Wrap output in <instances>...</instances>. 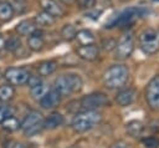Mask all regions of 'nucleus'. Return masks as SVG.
Wrapping results in <instances>:
<instances>
[{
  "label": "nucleus",
  "mask_w": 159,
  "mask_h": 148,
  "mask_svg": "<svg viewBox=\"0 0 159 148\" xmlns=\"http://www.w3.org/2000/svg\"><path fill=\"white\" fill-rule=\"evenodd\" d=\"M109 148H130V146L124 141H117V142L112 143Z\"/></svg>",
  "instance_id": "nucleus-30"
},
{
  "label": "nucleus",
  "mask_w": 159,
  "mask_h": 148,
  "mask_svg": "<svg viewBox=\"0 0 159 148\" xmlns=\"http://www.w3.org/2000/svg\"><path fill=\"white\" fill-rule=\"evenodd\" d=\"M14 114V109H12V107H10V106H0V123L4 121V119H6L7 117H10V116H12Z\"/></svg>",
  "instance_id": "nucleus-28"
},
{
  "label": "nucleus",
  "mask_w": 159,
  "mask_h": 148,
  "mask_svg": "<svg viewBox=\"0 0 159 148\" xmlns=\"http://www.w3.org/2000/svg\"><path fill=\"white\" fill-rule=\"evenodd\" d=\"M77 55L80 58L84 60V61H93L98 57L99 50L94 44H89V45H81L77 47L76 50Z\"/></svg>",
  "instance_id": "nucleus-13"
},
{
  "label": "nucleus",
  "mask_w": 159,
  "mask_h": 148,
  "mask_svg": "<svg viewBox=\"0 0 159 148\" xmlns=\"http://www.w3.org/2000/svg\"><path fill=\"white\" fill-rule=\"evenodd\" d=\"M135 97H137V92L134 88H119V91L117 92L116 95V102L118 106L120 107H127V106H130L134 101H135Z\"/></svg>",
  "instance_id": "nucleus-12"
},
{
  "label": "nucleus",
  "mask_w": 159,
  "mask_h": 148,
  "mask_svg": "<svg viewBox=\"0 0 159 148\" xmlns=\"http://www.w3.org/2000/svg\"><path fill=\"white\" fill-rule=\"evenodd\" d=\"M1 127H2L5 131H7V132H15V131L20 129V122H19V119L12 114V116L7 117L6 119H4V121L1 122Z\"/></svg>",
  "instance_id": "nucleus-24"
},
{
  "label": "nucleus",
  "mask_w": 159,
  "mask_h": 148,
  "mask_svg": "<svg viewBox=\"0 0 159 148\" xmlns=\"http://www.w3.org/2000/svg\"><path fill=\"white\" fill-rule=\"evenodd\" d=\"M1 76H2V75H1V71H0V77H1Z\"/></svg>",
  "instance_id": "nucleus-35"
},
{
  "label": "nucleus",
  "mask_w": 159,
  "mask_h": 148,
  "mask_svg": "<svg viewBox=\"0 0 159 148\" xmlns=\"http://www.w3.org/2000/svg\"><path fill=\"white\" fill-rule=\"evenodd\" d=\"M120 1H127V0H120Z\"/></svg>",
  "instance_id": "nucleus-36"
},
{
  "label": "nucleus",
  "mask_w": 159,
  "mask_h": 148,
  "mask_svg": "<svg viewBox=\"0 0 159 148\" xmlns=\"http://www.w3.org/2000/svg\"><path fill=\"white\" fill-rule=\"evenodd\" d=\"M83 82L82 78L76 73H68V75H61L53 81L52 88L56 90L61 97H66L70 95H73L82 90Z\"/></svg>",
  "instance_id": "nucleus-3"
},
{
  "label": "nucleus",
  "mask_w": 159,
  "mask_h": 148,
  "mask_svg": "<svg viewBox=\"0 0 159 148\" xmlns=\"http://www.w3.org/2000/svg\"><path fill=\"white\" fill-rule=\"evenodd\" d=\"M96 0H81V5L84 9H92L94 6Z\"/></svg>",
  "instance_id": "nucleus-31"
},
{
  "label": "nucleus",
  "mask_w": 159,
  "mask_h": 148,
  "mask_svg": "<svg viewBox=\"0 0 159 148\" xmlns=\"http://www.w3.org/2000/svg\"><path fill=\"white\" fill-rule=\"evenodd\" d=\"M48 90H50L48 85L42 81V82H40L37 86L30 88V95H31V97H32L35 101H40V99L46 95V92H47Z\"/></svg>",
  "instance_id": "nucleus-20"
},
{
  "label": "nucleus",
  "mask_w": 159,
  "mask_h": 148,
  "mask_svg": "<svg viewBox=\"0 0 159 148\" xmlns=\"http://www.w3.org/2000/svg\"><path fill=\"white\" fill-rule=\"evenodd\" d=\"M0 106H1V101H0Z\"/></svg>",
  "instance_id": "nucleus-37"
},
{
  "label": "nucleus",
  "mask_w": 159,
  "mask_h": 148,
  "mask_svg": "<svg viewBox=\"0 0 159 148\" xmlns=\"http://www.w3.org/2000/svg\"><path fill=\"white\" fill-rule=\"evenodd\" d=\"M14 7L10 2L7 1H2L0 2V20L6 22V21H10L14 16Z\"/></svg>",
  "instance_id": "nucleus-21"
},
{
  "label": "nucleus",
  "mask_w": 159,
  "mask_h": 148,
  "mask_svg": "<svg viewBox=\"0 0 159 148\" xmlns=\"http://www.w3.org/2000/svg\"><path fill=\"white\" fill-rule=\"evenodd\" d=\"M6 148H25V146L20 142H10Z\"/></svg>",
  "instance_id": "nucleus-32"
},
{
  "label": "nucleus",
  "mask_w": 159,
  "mask_h": 148,
  "mask_svg": "<svg viewBox=\"0 0 159 148\" xmlns=\"http://www.w3.org/2000/svg\"><path fill=\"white\" fill-rule=\"evenodd\" d=\"M145 101L150 109L159 111V75H154L147 83Z\"/></svg>",
  "instance_id": "nucleus-9"
},
{
  "label": "nucleus",
  "mask_w": 159,
  "mask_h": 148,
  "mask_svg": "<svg viewBox=\"0 0 159 148\" xmlns=\"http://www.w3.org/2000/svg\"><path fill=\"white\" fill-rule=\"evenodd\" d=\"M5 49L11 52H16L21 49V40L17 36H11L7 41H5Z\"/></svg>",
  "instance_id": "nucleus-27"
},
{
  "label": "nucleus",
  "mask_w": 159,
  "mask_h": 148,
  "mask_svg": "<svg viewBox=\"0 0 159 148\" xmlns=\"http://www.w3.org/2000/svg\"><path fill=\"white\" fill-rule=\"evenodd\" d=\"M80 104L83 109H98L109 106V98L103 92H92L83 96L80 99Z\"/></svg>",
  "instance_id": "nucleus-8"
},
{
  "label": "nucleus",
  "mask_w": 159,
  "mask_h": 148,
  "mask_svg": "<svg viewBox=\"0 0 159 148\" xmlns=\"http://www.w3.org/2000/svg\"><path fill=\"white\" fill-rule=\"evenodd\" d=\"M5 47V39L2 35H0V50H2Z\"/></svg>",
  "instance_id": "nucleus-33"
},
{
  "label": "nucleus",
  "mask_w": 159,
  "mask_h": 148,
  "mask_svg": "<svg viewBox=\"0 0 159 148\" xmlns=\"http://www.w3.org/2000/svg\"><path fill=\"white\" fill-rule=\"evenodd\" d=\"M61 98H62L61 95L56 90L50 88L46 92V95L39 101V104L43 109H53V108H56L61 103Z\"/></svg>",
  "instance_id": "nucleus-11"
},
{
  "label": "nucleus",
  "mask_w": 159,
  "mask_h": 148,
  "mask_svg": "<svg viewBox=\"0 0 159 148\" xmlns=\"http://www.w3.org/2000/svg\"><path fill=\"white\" fill-rule=\"evenodd\" d=\"M30 72L24 67H10L5 71L4 77L11 86H22L27 82Z\"/></svg>",
  "instance_id": "nucleus-10"
},
{
  "label": "nucleus",
  "mask_w": 159,
  "mask_h": 148,
  "mask_svg": "<svg viewBox=\"0 0 159 148\" xmlns=\"http://www.w3.org/2000/svg\"><path fill=\"white\" fill-rule=\"evenodd\" d=\"M63 123H65V117L58 112H52L42 121L43 129H56Z\"/></svg>",
  "instance_id": "nucleus-15"
},
{
  "label": "nucleus",
  "mask_w": 159,
  "mask_h": 148,
  "mask_svg": "<svg viewBox=\"0 0 159 148\" xmlns=\"http://www.w3.org/2000/svg\"><path fill=\"white\" fill-rule=\"evenodd\" d=\"M76 39L80 42V45H89L94 44V35L89 30H80L76 34Z\"/></svg>",
  "instance_id": "nucleus-23"
},
{
  "label": "nucleus",
  "mask_w": 159,
  "mask_h": 148,
  "mask_svg": "<svg viewBox=\"0 0 159 148\" xmlns=\"http://www.w3.org/2000/svg\"><path fill=\"white\" fill-rule=\"evenodd\" d=\"M76 34H77V30L76 27L72 25V24H66L62 30H61V36L63 40L66 41H72L76 39Z\"/></svg>",
  "instance_id": "nucleus-25"
},
{
  "label": "nucleus",
  "mask_w": 159,
  "mask_h": 148,
  "mask_svg": "<svg viewBox=\"0 0 159 148\" xmlns=\"http://www.w3.org/2000/svg\"><path fill=\"white\" fill-rule=\"evenodd\" d=\"M57 70V62L53 60H48V61H43L37 66V72L39 76L41 77H46L52 75L55 71Z\"/></svg>",
  "instance_id": "nucleus-17"
},
{
  "label": "nucleus",
  "mask_w": 159,
  "mask_h": 148,
  "mask_svg": "<svg viewBox=\"0 0 159 148\" xmlns=\"http://www.w3.org/2000/svg\"><path fill=\"white\" fill-rule=\"evenodd\" d=\"M40 6L42 7V10L47 14H50L51 16L56 17H61L63 15V10L62 7L58 5L57 1L55 0H40Z\"/></svg>",
  "instance_id": "nucleus-14"
},
{
  "label": "nucleus",
  "mask_w": 159,
  "mask_h": 148,
  "mask_svg": "<svg viewBox=\"0 0 159 148\" xmlns=\"http://www.w3.org/2000/svg\"><path fill=\"white\" fill-rule=\"evenodd\" d=\"M27 46L31 51H35V52H39L43 49L45 46V41L42 39V36H39V35H30L29 39H27Z\"/></svg>",
  "instance_id": "nucleus-22"
},
{
  "label": "nucleus",
  "mask_w": 159,
  "mask_h": 148,
  "mask_svg": "<svg viewBox=\"0 0 159 148\" xmlns=\"http://www.w3.org/2000/svg\"><path fill=\"white\" fill-rule=\"evenodd\" d=\"M15 95V88L10 83L0 86V101H10Z\"/></svg>",
  "instance_id": "nucleus-26"
},
{
  "label": "nucleus",
  "mask_w": 159,
  "mask_h": 148,
  "mask_svg": "<svg viewBox=\"0 0 159 148\" xmlns=\"http://www.w3.org/2000/svg\"><path fill=\"white\" fill-rule=\"evenodd\" d=\"M145 12H147V10L143 9V7H137V6L129 7V9L124 10V11H122L120 14H118L114 19H112V20L107 24V27H114V26H125V25H129V24H132L135 19L142 17Z\"/></svg>",
  "instance_id": "nucleus-6"
},
{
  "label": "nucleus",
  "mask_w": 159,
  "mask_h": 148,
  "mask_svg": "<svg viewBox=\"0 0 159 148\" xmlns=\"http://www.w3.org/2000/svg\"><path fill=\"white\" fill-rule=\"evenodd\" d=\"M101 121L102 114L98 109H83L73 117L71 127L76 133H84L98 126Z\"/></svg>",
  "instance_id": "nucleus-2"
},
{
  "label": "nucleus",
  "mask_w": 159,
  "mask_h": 148,
  "mask_svg": "<svg viewBox=\"0 0 159 148\" xmlns=\"http://www.w3.org/2000/svg\"><path fill=\"white\" fill-rule=\"evenodd\" d=\"M125 131L130 137L138 138L144 132V124L138 119H132L125 124Z\"/></svg>",
  "instance_id": "nucleus-16"
},
{
  "label": "nucleus",
  "mask_w": 159,
  "mask_h": 148,
  "mask_svg": "<svg viewBox=\"0 0 159 148\" xmlns=\"http://www.w3.org/2000/svg\"><path fill=\"white\" fill-rule=\"evenodd\" d=\"M63 4H72L73 2V0H61Z\"/></svg>",
  "instance_id": "nucleus-34"
},
{
  "label": "nucleus",
  "mask_w": 159,
  "mask_h": 148,
  "mask_svg": "<svg viewBox=\"0 0 159 148\" xmlns=\"http://www.w3.org/2000/svg\"><path fill=\"white\" fill-rule=\"evenodd\" d=\"M34 22L36 26L46 27V26H51L55 22V17L51 16L50 14L45 12V11H41V12L36 14V16L34 17Z\"/></svg>",
  "instance_id": "nucleus-19"
},
{
  "label": "nucleus",
  "mask_w": 159,
  "mask_h": 148,
  "mask_svg": "<svg viewBox=\"0 0 159 148\" xmlns=\"http://www.w3.org/2000/svg\"><path fill=\"white\" fill-rule=\"evenodd\" d=\"M42 121H43V117L39 111H30L25 116V118L20 122V129L27 137L36 136L41 133V131L43 129Z\"/></svg>",
  "instance_id": "nucleus-4"
},
{
  "label": "nucleus",
  "mask_w": 159,
  "mask_h": 148,
  "mask_svg": "<svg viewBox=\"0 0 159 148\" xmlns=\"http://www.w3.org/2000/svg\"><path fill=\"white\" fill-rule=\"evenodd\" d=\"M36 25L34 21L31 20H22L21 22H19L16 25V31L21 35V36H30L35 30H36Z\"/></svg>",
  "instance_id": "nucleus-18"
},
{
  "label": "nucleus",
  "mask_w": 159,
  "mask_h": 148,
  "mask_svg": "<svg viewBox=\"0 0 159 148\" xmlns=\"http://www.w3.org/2000/svg\"><path fill=\"white\" fill-rule=\"evenodd\" d=\"M40 82H42V80H41V76H32V75H30V77H29V80H27V85H29V87L31 88V87H35V86H37Z\"/></svg>",
  "instance_id": "nucleus-29"
},
{
  "label": "nucleus",
  "mask_w": 159,
  "mask_h": 148,
  "mask_svg": "<svg viewBox=\"0 0 159 148\" xmlns=\"http://www.w3.org/2000/svg\"><path fill=\"white\" fill-rule=\"evenodd\" d=\"M138 42L145 55H154L159 51V32L153 29H147L139 35Z\"/></svg>",
  "instance_id": "nucleus-5"
},
{
  "label": "nucleus",
  "mask_w": 159,
  "mask_h": 148,
  "mask_svg": "<svg viewBox=\"0 0 159 148\" xmlns=\"http://www.w3.org/2000/svg\"><path fill=\"white\" fill-rule=\"evenodd\" d=\"M103 85L108 90H119L124 87L129 78V70L123 63L112 65L103 73Z\"/></svg>",
  "instance_id": "nucleus-1"
},
{
  "label": "nucleus",
  "mask_w": 159,
  "mask_h": 148,
  "mask_svg": "<svg viewBox=\"0 0 159 148\" xmlns=\"http://www.w3.org/2000/svg\"><path fill=\"white\" fill-rule=\"evenodd\" d=\"M134 46H135V42H134V36L132 32H125L123 34L119 40L116 42V46H114V55H116V58L118 60H127L132 56L133 51H134Z\"/></svg>",
  "instance_id": "nucleus-7"
}]
</instances>
